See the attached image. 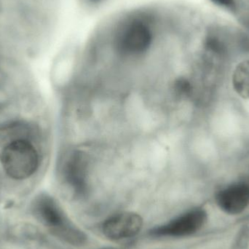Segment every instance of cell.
Segmentation results:
<instances>
[{
  "mask_svg": "<svg viewBox=\"0 0 249 249\" xmlns=\"http://www.w3.org/2000/svg\"><path fill=\"white\" fill-rule=\"evenodd\" d=\"M83 152L71 151L61 160V171L66 184L76 195L83 196L87 192V160Z\"/></svg>",
  "mask_w": 249,
  "mask_h": 249,
  "instance_id": "1",
  "label": "cell"
},
{
  "mask_svg": "<svg viewBox=\"0 0 249 249\" xmlns=\"http://www.w3.org/2000/svg\"><path fill=\"white\" fill-rule=\"evenodd\" d=\"M206 219L207 214L204 210L194 209L166 225L155 228L151 234L155 236H187L198 231L204 225Z\"/></svg>",
  "mask_w": 249,
  "mask_h": 249,
  "instance_id": "2",
  "label": "cell"
},
{
  "mask_svg": "<svg viewBox=\"0 0 249 249\" xmlns=\"http://www.w3.org/2000/svg\"><path fill=\"white\" fill-rule=\"evenodd\" d=\"M32 209L35 216L55 235L71 225L55 199L47 194L39 195L34 200Z\"/></svg>",
  "mask_w": 249,
  "mask_h": 249,
  "instance_id": "3",
  "label": "cell"
},
{
  "mask_svg": "<svg viewBox=\"0 0 249 249\" xmlns=\"http://www.w3.org/2000/svg\"><path fill=\"white\" fill-rule=\"evenodd\" d=\"M143 220L134 213H123L107 219L103 225L104 234L112 240L131 238L139 233Z\"/></svg>",
  "mask_w": 249,
  "mask_h": 249,
  "instance_id": "4",
  "label": "cell"
},
{
  "mask_svg": "<svg viewBox=\"0 0 249 249\" xmlns=\"http://www.w3.org/2000/svg\"><path fill=\"white\" fill-rule=\"evenodd\" d=\"M216 203L229 214H238L249 204V186L244 183L232 184L218 193Z\"/></svg>",
  "mask_w": 249,
  "mask_h": 249,
  "instance_id": "5",
  "label": "cell"
},
{
  "mask_svg": "<svg viewBox=\"0 0 249 249\" xmlns=\"http://www.w3.org/2000/svg\"><path fill=\"white\" fill-rule=\"evenodd\" d=\"M232 84L238 94L249 99V60L237 66L232 75Z\"/></svg>",
  "mask_w": 249,
  "mask_h": 249,
  "instance_id": "6",
  "label": "cell"
},
{
  "mask_svg": "<svg viewBox=\"0 0 249 249\" xmlns=\"http://www.w3.org/2000/svg\"><path fill=\"white\" fill-rule=\"evenodd\" d=\"M110 0H77L80 7L86 11H97L109 3Z\"/></svg>",
  "mask_w": 249,
  "mask_h": 249,
  "instance_id": "7",
  "label": "cell"
},
{
  "mask_svg": "<svg viewBox=\"0 0 249 249\" xmlns=\"http://www.w3.org/2000/svg\"><path fill=\"white\" fill-rule=\"evenodd\" d=\"M175 90L180 95L190 94L192 90V86L190 82L186 79H179L175 84Z\"/></svg>",
  "mask_w": 249,
  "mask_h": 249,
  "instance_id": "8",
  "label": "cell"
},
{
  "mask_svg": "<svg viewBox=\"0 0 249 249\" xmlns=\"http://www.w3.org/2000/svg\"><path fill=\"white\" fill-rule=\"evenodd\" d=\"M210 1L216 5L227 10H235L237 8V3L235 0H210Z\"/></svg>",
  "mask_w": 249,
  "mask_h": 249,
  "instance_id": "9",
  "label": "cell"
},
{
  "mask_svg": "<svg viewBox=\"0 0 249 249\" xmlns=\"http://www.w3.org/2000/svg\"><path fill=\"white\" fill-rule=\"evenodd\" d=\"M102 249H118L113 248V247H106V248H103Z\"/></svg>",
  "mask_w": 249,
  "mask_h": 249,
  "instance_id": "10",
  "label": "cell"
}]
</instances>
